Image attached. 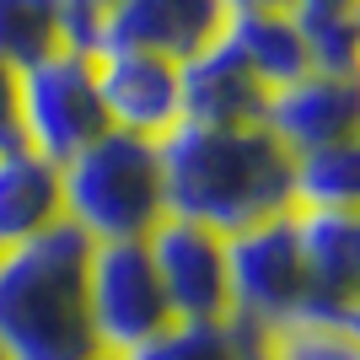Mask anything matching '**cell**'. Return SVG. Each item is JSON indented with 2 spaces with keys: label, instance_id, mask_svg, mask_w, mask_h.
<instances>
[{
  "label": "cell",
  "instance_id": "277c9868",
  "mask_svg": "<svg viewBox=\"0 0 360 360\" xmlns=\"http://www.w3.org/2000/svg\"><path fill=\"white\" fill-rule=\"evenodd\" d=\"M307 307V264H301L296 215H269L226 237V317L258 339L296 328Z\"/></svg>",
  "mask_w": 360,
  "mask_h": 360
},
{
  "label": "cell",
  "instance_id": "ba28073f",
  "mask_svg": "<svg viewBox=\"0 0 360 360\" xmlns=\"http://www.w3.org/2000/svg\"><path fill=\"white\" fill-rule=\"evenodd\" d=\"M146 253L172 323H221L226 317V237L194 221L162 215L146 231Z\"/></svg>",
  "mask_w": 360,
  "mask_h": 360
},
{
  "label": "cell",
  "instance_id": "9a60e30c",
  "mask_svg": "<svg viewBox=\"0 0 360 360\" xmlns=\"http://www.w3.org/2000/svg\"><path fill=\"white\" fill-rule=\"evenodd\" d=\"M290 210H360V140L290 156Z\"/></svg>",
  "mask_w": 360,
  "mask_h": 360
},
{
  "label": "cell",
  "instance_id": "5b68a950",
  "mask_svg": "<svg viewBox=\"0 0 360 360\" xmlns=\"http://www.w3.org/2000/svg\"><path fill=\"white\" fill-rule=\"evenodd\" d=\"M16 108H22V146L54 167H65L97 135H108L91 54L75 44L16 75Z\"/></svg>",
  "mask_w": 360,
  "mask_h": 360
},
{
  "label": "cell",
  "instance_id": "30bf717a",
  "mask_svg": "<svg viewBox=\"0 0 360 360\" xmlns=\"http://www.w3.org/2000/svg\"><path fill=\"white\" fill-rule=\"evenodd\" d=\"M226 32V0H119L97 22L91 49H140L156 60H194Z\"/></svg>",
  "mask_w": 360,
  "mask_h": 360
},
{
  "label": "cell",
  "instance_id": "ac0fdd59",
  "mask_svg": "<svg viewBox=\"0 0 360 360\" xmlns=\"http://www.w3.org/2000/svg\"><path fill=\"white\" fill-rule=\"evenodd\" d=\"M264 360H360V333L345 328H280Z\"/></svg>",
  "mask_w": 360,
  "mask_h": 360
},
{
  "label": "cell",
  "instance_id": "d6986e66",
  "mask_svg": "<svg viewBox=\"0 0 360 360\" xmlns=\"http://www.w3.org/2000/svg\"><path fill=\"white\" fill-rule=\"evenodd\" d=\"M113 6H119V0H65V16H70V44H75V49H91V32H97V22H103Z\"/></svg>",
  "mask_w": 360,
  "mask_h": 360
},
{
  "label": "cell",
  "instance_id": "6da1fadb",
  "mask_svg": "<svg viewBox=\"0 0 360 360\" xmlns=\"http://www.w3.org/2000/svg\"><path fill=\"white\" fill-rule=\"evenodd\" d=\"M162 205L215 237L290 210V150L264 124H172L156 140Z\"/></svg>",
  "mask_w": 360,
  "mask_h": 360
},
{
  "label": "cell",
  "instance_id": "3957f363",
  "mask_svg": "<svg viewBox=\"0 0 360 360\" xmlns=\"http://www.w3.org/2000/svg\"><path fill=\"white\" fill-rule=\"evenodd\" d=\"M60 215L86 242H140L167 215L156 140L108 129L60 167Z\"/></svg>",
  "mask_w": 360,
  "mask_h": 360
},
{
  "label": "cell",
  "instance_id": "52a82bcc",
  "mask_svg": "<svg viewBox=\"0 0 360 360\" xmlns=\"http://www.w3.org/2000/svg\"><path fill=\"white\" fill-rule=\"evenodd\" d=\"M307 264V307L296 328L360 333V210H290Z\"/></svg>",
  "mask_w": 360,
  "mask_h": 360
},
{
  "label": "cell",
  "instance_id": "7402d4cb",
  "mask_svg": "<svg viewBox=\"0 0 360 360\" xmlns=\"http://www.w3.org/2000/svg\"><path fill=\"white\" fill-rule=\"evenodd\" d=\"M264 6H285V0H226V16L231 11H264Z\"/></svg>",
  "mask_w": 360,
  "mask_h": 360
},
{
  "label": "cell",
  "instance_id": "603a6c76",
  "mask_svg": "<svg viewBox=\"0 0 360 360\" xmlns=\"http://www.w3.org/2000/svg\"><path fill=\"white\" fill-rule=\"evenodd\" d=\"M0 360H6V355H0Z\"/></svg>",
  "mask_w": 360,
  "mask_h": 360
},
{
  "label": "cell",
  "instance_id": "9c48e42d",
  "mask_svg": "<svg viewBox=\"0 0 360 360\" xmlns=\"http://www.w3.org/2000/svg\"><path fill=\"white\" fill-rule=\"evenodd\" d=\"M97 75V103L108 129L140 140H162L172 124H183L178 103V65L140 54V49H86Z\"/></svg>",
  "mask_w": 360,
  "mask_h": 360
},
{
  "label": "cell",
  "instance_id": "7c38bea8",
  "mask_svg": "<svg viewBox=\"0 0 360 360\" xmlns=\"http://www.w3.org/2000/svg\"><path fill=\"white\" fill-rule=\"evenodd\" d=\"M178 103H183V124L231 129V124H258L264 119L269 86L242 65V54L226 44V38H215L210 49H199L194 60L178 65Z\"/></svg>",
  "mask_w": 360,
  "mask_h": 360
},
{
  "label": "cell",
  "instance_id": "2e32d148",
  "mask_svg": "<svg viewBox=\"0 0 360 360\" xmlns=\"http://www.w3.org/2000/svg\"><path fill=\"white\" fill-rule=\"evenodd\" d=\"M70 49V16L65 0H0V65L6 70H27Z\"/></svg>",
  "mask_w": 360,
  "mask_h": 360
},
{
  "label": "cell",
  "instance_id": "8992f818",
  "mask_svg": "<svg viewBox=\"0 0 360 360\" xmlns=\"http://www.w3.org/2000/svg\"><path fill=\"white\" fill-rule=\"evenodd\" d=\"M86 323L103 360L135 355L146 339L172 323L167 296L156 285L146 237L140 242H91L86 253Z\"/></svg>",
  "mask_w": 360,
  "mask_h": 360
},
{
  "label": "cell",
  "instance_id": "5bb4252c",
  "mask_svg": "<svg viewBox=\"0 0 360 360\" xmlns=\"http://www.w3.org/2000/svg\"><path fill=\"white\" fill-rule=\"evenodd\" d=\"M226 44L242 54V65L264 81L269 91L290 86L312 70L307 60V44H301V27L285 6H264V11H231L226 16Z\"/></svg>",
  "mask_w": 360,
  "mask_h": 360
},
{
  "label": "cell",
  "instance_id": "e0dca14e",
  "mask_svg": "<svg viewBox=\"0 0 360 360\" xmlns=\"http://www.w3.org/2000/svg\"><path fill=\"white\" fill-rule=\"evenodd\" d=\"M264 349L269 339L221 317V323H167L156 339H146L124 360H264Z\"/></svg>",
  "mask_w": 360,
  "mask_h": 360
},
{
  "label": "cell",
  "instance_id": "7a4b0ae2",
  "mask_svg": "<svg viewBox=\"0 0 360 360\" xmlns=\"http://www.w3.org/2000/svg\"><path fill=\"white\" fill-rule=\"evenodd\" d=\"M86 253L91 242L65 221L0 253L6 360H103L86 323Z\"/></svg>",
  "mask_w": 360,
  "mask_h": 360
},
{
  "label": "cell",
  "instance_id": "4fadbf2b",
  "mask_svg": "<svg viewBox=\"0 0 360 360\" xmlns=\"http://www.w3.org/2000/svg\"><path fill=\"white\" fill-rule=\"evenodd\" d=\"M60 221V167L27 146L0 150V253L32 242Z\"/></svg>",
  "mask_w": 360,
  "mask_h": 360
},
{
  "label": "cell",
  "instance_id": "8fae6325",
  "mask_svg": "<svg viewBox=\"0 0 360 360\" xmlns=\"http://www.w3.org/2000/svg\"><path fill=\"white\" fill-rule=\"evenodd\" d=\"M258 124H264L290 156L328 150V146H349V140H360V81L307 70L301 81L269 91V103H264V119H258Z\"/></svg>",
  "mask_w": 360,
  "mask_h": 360
},
{
  "label": "cell",
  "instance_id": "ffe728a7",
  "mask_svg": "<svg viewBox=\"0 0 360 360\" xmlns=\"http://www.w3.org/2000/svg\"><path fill=\"white\" fill-rule=\"evenodd\" d=\"M22 146V108H16V70L0 65V150Z\"/></svg>",
  "mask_w": 360,
  "mask_h": 360
},
{
  "label": "cell",
  "instance_id": "44dd1931",
  "mask_svg": "<svg viewBox=\"0 0 360 360\" xmlns=\"http://www.w3.org/2000/svg\"><path fill=\"white\" fill-rule=\"evenodd\" d=\"M285 11L307 16V11H360V0H285Z\"/></svg>",
  "mask_w": 360,
  "mask_h": 360
}]
</instances>
